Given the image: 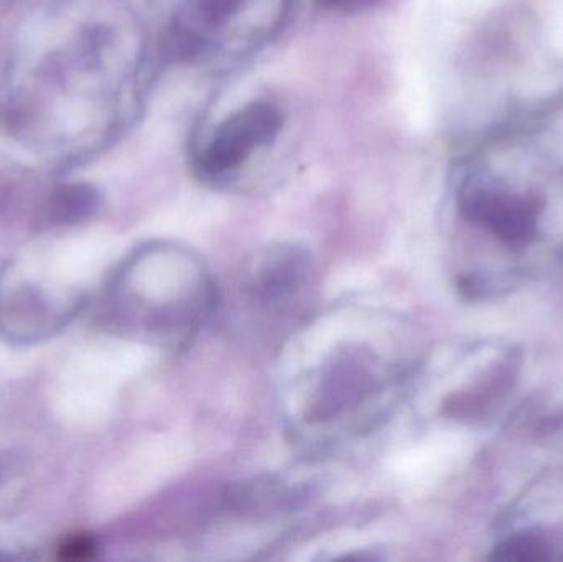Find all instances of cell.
<instances>
[{"instance_id":"8992f818","label":"cell","mask_w":563,"mask_h":562,"mask_svg":"<svg viewBox=\"0 0 563 562\" xmlns=\"http://www.w3.org/2000/svg\"><path fill=\"white\" fill-rule=\"evenodd\" d=\"M98 207V194L86 185H73L58 191L53 201V214L59 221H78Z\"/></svg>"},{"instance_id":"9c48e42d","label":"cell","mask_w":563,"mask_h":562,"mask_svg":"<svg viewBox=\"0 0 563 562\" xmlns=\"http://www.w3.org/2000/svg\"><path fill=\"white\" fill-rule=\"evenodd\" d=\"M379 2L380 0H317L321 9L328 10V12L343 13V15L366 12Z\"/></svg>"},{"instance_id":"277c9868","label":"cell","mask_w":563,"mask_h":562,"mask_svg":"<svg viewBox=\"0 0 563 562\" xmlns=\"http://www.w3.org/2000/svg\"><path fill=\"white\" fill-rule=\"evenodd\" d=\"M190 13L194 15L191 25L177 26V36H187L198 29L210 32L227 29L230 23L238 22L241 13H247L256 0H188Z\"/></svg>"},{"instance_id":"ba28073f","label":"cell","mask_w":563,"mask_h":562,"mask_svg":"<svg viewBox=\"0 0 563 562\" xmlns=\"http://www.w3.org/2000/svg\"><path fill=\"white\" fill-rule=\"evenodd\" d=\"M96 544L91 538L85 537V535H76V537L69 538L59 548V557L66 561H85L89 558L95 557Z\"/></svg>"},{"instance_id":"5b68a950","label":"cell","mask_w":563,"mask_h":562,"mask_svg":"<svg viewBox=\"0 0 563 562\" xmlns=\"http://www.w3.org/2000/svg\"><path fill=\"white\" fill-rule=\"evenodd\" d=\"M305 274V257L295 250L277 251L263 269V289L269 296H279L294 289Z\"/></svg>"},{"instance_id":"3957f363","label":"cell","mask_w":563,"mask_h":562,"mask_svg":"<svg viewBox=\"0 0 563 562\" xmlns=\"http://www.w3.org/2000/svg\"><path fill=\"white\" fill-rule=\"evenodd\" d=\"M489 560L501 562H551L563 560V541L542 530H528L499 541Z\"/></svg>"},{"instance_id":"6da1fadb","label":"cell","mask_w":563,"mask_h":562,"mask_svg":"<svg viewBox=\"0 0 563 562\" xmlns=\"http://www.w3.org/2000/svg\"><path fill=\"white\" fill-rule=\"evenodd\" d=\"M282 114L271 102H253L224 119L203 151L197 165L207 177H224L238 170L261 147L273 144L279 135Z\"/></svg>"},{"instance_id":"7a4b0ae2","label":"cell","mask_w":563,"mask_h":562,"mask_svg":"<svg viewBox=\"0 0 563 562\" xmlns=\"http://www.w3.org/2000/svg\"><path fill=\"white\" fill-rule=\"evenodd\" d=\"M460 210L466 220L482 224L503 244L515 250L529 246L538 236L541 214L538 198L468 187L460 197Z\"/></svg>"},{"instance_id":"52a82bcc","label":"cell","mask_w":563,"mask_h":562,"mask_svg":"<svg viewBox=\"0 0 563 562\" xmlns=\"http://www.w3.org/2000/svg\"><path fill=\"white\" fill-rule=\"evenodd\" d=\"M525 421L532 438L541 441L563 438V403L554 408H539V412H532Z\"/></svg>"}]
</instances>
